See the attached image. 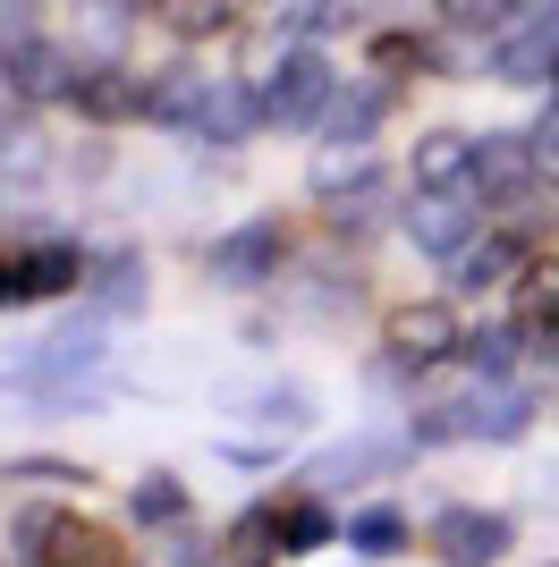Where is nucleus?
Wrapping results in <instances>:
<instances>
[{
  "label": "nucleus",
  "mask_w": 559,
  "mask_h": 567,
  "mask_svg": "<svg viewBox=\"0 0 559 567\" xmlns=\"http://www.w3.org/2000/svg\"><path fill=\"white\" fill-rule=\"evenodd\" d=\"M551 76H559V34H551Z\"/></svg>",
  "instance_id": "58836bf2"
},
{
  "label": "nucleus",
  "mask_w": 559,
  "mask_h": 567,
  "mask_svg": "<svg viewBox=\"0 0 559 567\" xmlns=\"http://www.w3.org/2000/svg\"><path fill=\"white\" fill-rule=\"evenodd\" d=\"M93 364H102V313H77L69 331H51L34 355H18V381H34V390L60 406V399H69V381L93 373Z\"/></svg>",
  "instance_id": "f03ea898"
},
{
  "label": "nucleus",
  "mask_w": 559,
  "mask_h": 567,
  "mask_svg": "<svg viewBox=\"0 0 559 567\" xmlns=\"http://www.w3.org/2000/svg\"><path fill=\"white\" fill-rule=\"evenodd\" d=\"M263 415H272V424H305V415H314V406H305V390H263Z\"/></svg>",
  "instance_id": "7c9ffc66"
},
{
  "label": "nucleus",
  "mask_w": 559,
  "mask_h": 567,
  "mask_svg": "<svg viewBox=\"0 0 559 567\" xmlns=\"http://www.w3.org/2000/svg\"><path fill=\"white\" fill-rule=\"evenodd\" d=\"M51 567H111V543L93 525H51Z\"/></svg>",
  "instance_id": "b1692460"
},
{
  "label": "nucleus",
  "mask_w": 559,
  "mask_h": 567,
  "mask_svg": "<svg viewBox=\"0 0 559 567\" xmlns=\"http://www.w3.org/2000/svg\"><path fill=\"white\" fill-rule=\"evenodd\" d=\"M526 313H559V262H542V280L526 288Z\"/></svg>",
  "instance_id": "72a5a7b5"
},
{
  "label": "nucleus",
  "mask_w": 559,
  "mask_h": 567,
  "mask_svg": "<svg viewBox=\"0 0 559 567\" xmlns=\"http://www.w3.org/2000/svg\"><path fill=\"white\" fill-rule=\"evenodd\" d=\"M128 25H136V0H77V34H85L93 51H119Z\"/></svg>",
  "instance_id": "aec40b11"
},
{
  "label": "nucleus",
  "mask_w": 559,
  "mask_h": 567,
  "mask_svg": "<svg viewBox=\"0 0 559 567\" xmlns=\"http://www.w3.org/2000/svg\"><path fill=\"white\" fill-rule=\"evenodd\" d=\"M204 94H212V76H170V85L144 94V111L170 118V127H195V118H204Z\"/></svg>",
  "instance_id": "412c9836"
},
{
  "label": "nucleus",
  "mask_w": 559,
  "mask_h": 567,
  "mask_svg": "<svg viewBox=\"0 0 559 567\" xmlns=\"http://www.w3.org/2000/svg\"><path fill=\"white\" fill-rule=\"evenodd\" d=\"M390 102H398L390 85H382V76H365V85H348V94H331V118H323V127H331L339 144H365L373 127L390 118Z\"/></svg>",
  "instance_id": "ddd939ff"
},
{
  "label": "nucleus",
  "mask_w": 559,
  "mask_h": 567,
  "mask_svg": "<svg viewBox=\"0 0 559 567\" xmlns=\"http://www.w3.org/2000/svg\"><path fill=\"white\" fill-rule=\"evenodd\" d=\"M280 255H288V237H280V220H246V229L212 237L204 271H212L221 288H263V280L280 271Z\"/></svg>",
  "instance_id": "7ed1b4c3"
},
{
  "label": "nucleus",
  "mask_w": 559,
  "mask_h": 567,
  "mask_svg": "<svg viewBox=\"0 0 559 567\" xmlns=\"http://www.w3.org/2000/svg\"><path fill=\"white\" fill-rule=\"evenodd\" d=\"M526 178H535V153L526 136H484L475 144V187L500 195V204H526Z\"/></svg>",
  "instance_id": "9d476101"
},
{
  "label": "nucleus",
  "mask_w": 559,
  "mask_h": 567,
  "mask_svg": "<svg viewBox=\"0 0 559 567\" xmlns=\"http://www.w3.org/2000/svg\"><path fill=\"white\" fill-rule=\"evenodd\" d=\"M449 18H458V25H500V18H509V0H449Z\"/></svg>",
  "instance_id": "2f4dec72"
},
{
  "label": "nucleus",
  "mask_w": 559,
  "mask_h": 567,
  "mask_svg": "<svg viewBox=\"0 0 559 567\" xmlns=\"http://www.w3.org/2000/svg\"><path fill=\"white\" fill-rule=\"evenodd\" d=\"M144 9H153L179 43H204V34H221V25H230V0H144Z\"/></svg>",
  "instance_id": "6ab92c4d"
},
{
  "label": "nucleus",
  "mask_w": 559,
  "mask_h": 567,
  "mask_svg": "<svg viewBox=\"0 0 559 567\" xmlns=\"http://www.w3.org/2000/svg\"><path fill=\"white\" fill-rule=\"evenodd\" d=\"M77 271H85V262H77L69 246H34V255L18 262V297H60V288H77Z\"/></svg>",
  "instance_id": "a211bd4d"
},
{
  "label": "nucleus",
  "mask_w": 559,
  "mask_h": 567,
  "mask_svg": "<svg viewBox=\"0 0 559 567\" xmlns=\"http://www.w3.org/2000/svg\"><path fill=\"white\" fill-rule=\"evenodd\" d=\"M9 474H18V483H69L77 466H60V457H18Z\"/></svg>",
  "instance_id": "473e14b6"
},
{
  "label": "nucleus",
  "mask_w": 559,
  "mask_h": 567,
  "mask_svg": "<svg viewBox=\"0 0 559 567\" xmlns=\"http://www.w3.org/2000/svg\"><path fill=\"white\" fill-rule=\"evenodd\" d=\"M526 9H535V18H551V0H526Z\"/></svg>",
  "instance_id": "4c0bfd02"
},
{
  "label": "nucleus",
  "mask_w": 559,
  "mask_h": 567,
  "mask_svg": "<svg viewBox=\"0 0 559 567\" xmlns=\"http://www.w3.org/2000/svg\"><path fill=\"white\" fill-rule=\"evenodd\" d=\"M331 60L314 43H288L280 51V69L263 76V118H280V127H314V118H331Z\"/></svg>",
  "instance_id": "f257e3e1"
},
{
  "label": "nucleus",
  "mask_w": 559,
  "mask_h": 567,
  "mask_svg": "<svg viewBox=\"0 0 559 567\" xmlns=\"http://www.w3.org/2000/svg\"><path fill=\"white\" fill-rule=\"evenodd\" d=\"M255 118H263V94H246L237 76H212L195 136H212V144H246V136H255Z\"/></svg>",
  "instance_id": "9b49d317"
},
{
  "label": "nucleus",
  "mask_w": 559,
  "mask_h": 567,
  "mask_svg": "<svg viewBox=\"0 0 559 567\" xmlns=\"http://www.w3.org/2000/svg\"><path fill=\"white\" fill-rule=\"evenodd\" d=\"M323 543H331V517H323V508H314V499L280 517V550H323Z\"/></svg>",
  "instance_id": "c85d7f7f"
},
{
  "label": "nucleus",
  "mask_w": 559,
  "mask_h": 567,
  "mask_svg": "<svg viewBox=\"0 0 559 567\" xmlns=\"http://www.w3.org/2000/svg\"><path fill=\"white\" fill-rule=\"evenodd\" d=\"M407 237H416L424 255H458V246H475V195H466V187L416 195V204H407Z\"/></svg>",
  "instance_id": "39448f33"
},
{
  "label": "nucleus",
  "mask_w": 559,
  "mask_h": 567,
  "mask_svg": "<svg viewBox=\"0 0 559 567\" xmlns=\"http://www.w3.org/2000/svg\"><path fill=\"white\" fill-rule=\"evenodd\" d=\"M9 102H26V94H18V60L0 51V111H9Z\"/></svg>",
  "instance_id": "c9c22d12"
},
{
  "label": "nucleus",
  "mask_w": 559,
  "mask_h": 567,
  "mask_svg": "<svg viewBox=\"0 0 559 567\" xmlns=\"http://www.w3.org/2000/svg\"><path fill=\"white\" fill-rule=\"evenodd\" d=\"M26 18H34L26 0H0V43H9V34H18V43H26Z\"/></svg>",
  "instance_id": "f704fd0d"
},
{
  "label": "nucleus",
  "mask_w": 559,
  "mask_h": 567,
  "mask_svg": "<svg viewBox=\"0 0 559 567\" xmlns=\"http://www.w3.org/2000/svg\"><path fill=\"white\" fill-rule=\"evenodd\" d=\"M517 339H526V331H466V339H458V355L475 364V373H491V381H500V373L517 364Z\"/></svg>",
  "instance_id": "393cba45"
},
{
  "label": "nucleus",
  "mask_w": 559,
  "mask_h": 567,
  "mask_svg": "<svg viewBox=\"0 0 559 567\" xmlns=\"http://www.w3.org/2000/svg\"><path fill=\"white\" fill-rule=\"evenodd\" d=\"M128 508H136V525H179L186 517V483H179V474H144Z\"/></svg>",
  "instance_id": "4be33fe9"
},
{
  "label": "nucleus",
  "mask_w": 559,
  "mask_h": 567,
  "mask_svg": "<svg viewBox=\"0 0 559 567\" xmlns=\"http://www.w3.org/2000/svg\"><path fill=\"white\" fill-rule=\"evenodd\" d=\"M373 213H382V169H373V178H356V187L331 204V229H339V237H365Z\"/></svg>",
  "instance_id": "5701e85b"
},
{
  "label": "nucleus",
  "mask_w": 559,
  "mask_h": 567,
  "mask_svg": "<svg viewBox=\"0 0 559 567\" xmlns=\"http://www.w3.org/2000/svg\"><path fill=\"white\" fill-rule=\"evenodd\" d=\"M398 466V441H348V450H323L314 457V483H373V474H390Z\"/></svg>",
  "instance_id": "2eb2a0df"
},
{
  "label": "nucleus",
  "mask_w": 559,
  "mask_h": 567,
  "mask_svg": "<svg viewBox=\"0 0 559 567\" xmlns=\"http://www.w3.org/2000/svg\"><path fill=\"white\" fill-rule=\"evenodd\" d=\"M348 178H373L365 144H331L323 162H314V187H323V195H348Z\"/></svg>",
  "instance_id": "a878e982"
},
{
  "label": "nucleus",
  "mask_w": 559,
  "mask_h": 567,
  "mask_svg": "<svg viewBox=\"0 0 559 567\" xmlns=\"http://www.w3.org/2000/svg\"><path fill=\"white\" fill-rule=\"evenodd\" d=\"M509 262H517L509 237H475V246L449 255V288H466V297H475V288H500V280H509Z\"/></svg>",
  "instance_id": "f3484780"
},
{
  "label": "nucleus",
  "mask_w": 559,
  "mask_h": 567,
  "mask_svg": "<svg viewBox=\"0 0 559 567\" xmlns=\"http://www.w3.org/2000/svg\"><path fill=\"white\" fill-rule=\"evenodd\" d=\"M9 60H18V94H26V102H60V94H77V69H69V51H60V43H34V34H26Z\"/></svg>",
  "instance_id": "f8f14e48"
},
{
  "label": "nucleus",
  "mask_w": 559,
  "mask_h": 567,
  "mask_svg": "<svg viewBox=\"0 0 559 567\" xmlns=\"http://www.w3.org/2000/svg\"><path fill=\"white\" fill-rule=\"evenodd\" d=\"M526 153H535V178H559V102L526 127Z\"/></svg>",
  "instance_id": "c756f323"
},
{
  "label": "nucleus",
  "mask_w": 559,
  "mask_h": 567,
  "mask_svg": "<svg viewBox=\"0 0 559 567\" xmlns=\"http://www.w3.org/2000/svg\"><path fill=\"white\" fill-rule=\"evenodd\" d=\"M9 297H18V271H9V262H0V306H9Z\"/></svg>",
  "instance_id": "e433bc0d"
},
{
  "label": "nucleus",
  "mask_w": 559,
  "mask_h": 567,
  "mask_svg": "<svg viewBox=\"0 0 559 567\" xmlns=\"http://www.w3.org/2000/svg\"><path fill=\"white\" fill-rule=\"evenodd\" d=\"M551 34H559V18H535V25H517V34H500L491 76H500V85H542V76H551Z\"/></svg>",
  "instance_id": "1a4fd4ad"
},
{
  "label": "nucleus",
  "mask_w": 559,
  "mask_h": 567,
  "mask_svg": "<svg viewBox=\"0 0 559 567\" xmlns=\"http://www.w3.org/2000/svg\"><path fill=\"white\" fill-rule=\"evenodd\" d=\"M348 543H356V550H365V559H390V550H398V543H407V525H398V517H390V508H365V517H356V525H348Z\"/></svg>",
  "instance_id": "bb28decb"
},
{
  "label": "nucleus",
  "mask_w": 559,
  "mask_h": 567,
  "mask_svg": "<svg viewBox=\"0 0 559 567\" xmlns=\"http://www.w3.org/2000/svg\"><path fill=\"white\" fill-rule=\"evenodd\" d=\"M85 280H93V313H144V262L136 255H102Z\"/></svg>",
  "instance_id": "dca6fc26"
},
{
  "label": "nucleus",
  "mask_w": 559,
  "mask_h": 567,
  "mask_svg": "<svg viewBox=\"0 0 559 567\" xmlns=\"http://www.w3.org/2000/svg\"><path fill=\"white\" fill-rule=\"evenodd\" d=\"M526 424H535V399H526L517 381H484V390L466 399V441H517Z\"/></svg>",
  "instance_id": "6e6552de"
},
{
  "label": "nucleus",
  "mask_w": 559,
  "mask_h": 567,
  "mask_svg": "<svg viewBox=\"0 0 559 567\" xmlns=\"http://www.w3.org/2000/svg\"><path fill=\"white\" fill-rule=\"evenodd\" d=\"M551 567H559V559H551Z\"/></svg>",
  "instance_id": "ea45409f"
},
{
  "label": "nucleus",
  "mask_w": 559,
  "mask_h": 567,
  "mask_svg": "<svg viewBox=\"0 0 559 567\" xmlns=\"http://www.w3.org/2000/svg\"><path fill=\"white\" fill-rule=\"evenodd\" d=\"M69 102L93 118V127H119V118L144 111V85L119 69V60H102V69H77V94H69Z\"/></svg>",
  "instance_id": "0eeeda50"
},
{
  "label": "nucleus",
  "mask_w": 559,
  "mask_h": 567,
  "mask_svg": "<svg viewBox=\"0 0 559 567\" xmlns=\"http://www.w3.org/2000/svg\"><path fill=\"white\" fill-rule=\"evenodd\" d=\"M390 339H398V355H407V364H433V355L458 348V322H449V306H407V313L390 322Z\"/></svg>",
  "instance_id": "4468645a"
},
{
  "label": "nucleus",
  "mask_w": 559,
  "mask_h": 567,
  "mask_svg": "<svg viewBox=\"0 0 559 567\" xmlns=\"http://www.w3.org/2000/svg\"><path fill=\"white\" fill-rule=\"evenodd\" d=\"M407 178H416V195L475 187V136H458V127H433V136H416V162H407Z\"/></svg>",
  "instance_id": "423d86ee"
},
{
  "label": "nucleus",
  "mask_w": 559,
  "mask_h": 567,
  "mask_svg": "<svg viewBox=\"0 0 559 567\" xmlns=\"http://www.w3.org/2000/svg\"><path fill=\"white\" fill-rule=\"evenodd\" d=\"M433 550H441L449 567H491L509 550V517H500V508H449V517L433 525Z\"/></svg>",
  "instance_id": "20e7f679"
},
{
  "label": "nucleus",
  "mask_w": 559,
  "mask_h": 567,
  "mask_svg": "<svg viewBox=\"0 0 559 567\" xmlns=\"http://www.w3.org/2000/svg\"><path fill=\"white\" fill-rule=\"evenodd\" d=\"M348 18V0H288V34H339Z\"/></svg>",
  "instance_id": "cd10ccee"
}]
</instances>
